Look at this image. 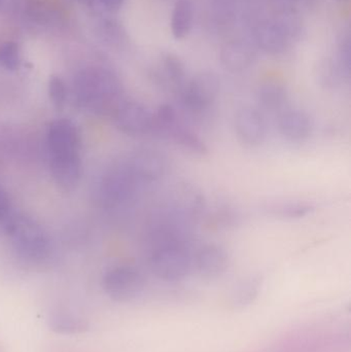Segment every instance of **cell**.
Wrapping results in <instances>:
<instances>
[{"mask_svg": "<svg viewBox=\"0 0 351 352\" xmlns=\"http://www.w3.org/2000/svg\"><path fill=\"white\" fill-rule=\"evenodd\" d=\"M256 54L251 45L242 41H230L220 50V58L223 66L232 72H241L251 67Z\"/></svg>", "mask_w": 351, "mask_h": 352, "instance_id": "obj_13", "label": "cell"}, {"mask_svg": "<svg viewBox=\"0 0 351 352\" xmlns=\"http://www.w3.org/2000/svg\"><path fill=\"white\" fill-rule=\"evenodd\" d=\"M152 133L171 140L183 152L195 157H204L208 148L204 140L181 121L174 107L160 105L154 111Z\"/></svg>", "mask_w": 351, "mask_h": 352, "instance_id": "obj_1", "label": "cell"}, {"mask_svg": "<svg viewBox=\"0 0 351 352\" xmlns=\"http://www.w3.org/2000/svg\"><path fill=\"white\" fill-rule=\"evenodd\" d=\"M275 22L286 32L288 38L300 33L301 21L295 12H282Z\"/></svg>", "mask_w": 351, "mask_h": 352, "instance_id": "obj_24", "label": "cell"}, {"mask_svg": "<svg viewBox=\"0 0 351 352\" xmlns=\"http://www.w3.org/2000/svg\"><path fill=\"white\" fill-rule=\"evenodd\" d=\"M168 159L155 150H144L132 159L129 170L137 182H156L162 179L168 171Z\"/></svg>", "mask_w": 351, "mask_h": 352, "instance_id": "obj_9", "label": "cell"}, {"mask_svg": "<svg viewBox=\"0 0 351 352\" xmlns=\"http://www.w3.org/2000/svg\"><path fill=\"white\" fill-rule=\"evenodd\" d=\"M257 100L263 111L280 113L288 109V91L278 82H266L258 90Z\"/></svg>", "mask_w": 351, "mask_h": 352, "instance_id": "obj_15", "label": "cell"}, {"mask_svg": "<svg viewBox=\"0 0 351 352\" xmlns=\"http://www.w3.org/2000/svg\"><path fill=\"white\" fill-rule=\"evenodd\" d=\"M161 64H162V76L165 82L177 92H181L187 82L183 62L174 54L166 53L162 56Z\"/></svg>", "mask_w": 351, "mask_h": 352, "instance_id": "obj_18", "label": "cell"}, {"mask_svg": "<svg viewBox=\"0 0 351 352\" xmlns=\"http://www.w3.org/2000/svg\"><path fill=\"white\" fill-rule=\"evenodd\" d=\"M262 279L260 276L251 275L242 279L235 287L232 296L233 304L236 307H245L257 299L261 289Z\"/></svg>", "mask_w": 351, "mask_h": 352, "instance_id": "obj_20", "label": "cell"}, {"mask_svg": "<svg viewBox=\"0 0 351 352\" xmlns=\"http://www.w3.org/2000/svg\"><path fill=\"white\" fill-rule=\"evenodd\" d=\"M80 142V133L73 122L61 119L49 124L47 144L52 156L78 154Z\"/></svg>", "mask_w": 351, "mask_h": 352, "instance_id": "obj_11", "label": "cell"}, {"mask_svg": "<svg viewBox=\"0 0 351 352\" xmlns=\"http://www.w3.org/2000/svg\"><path fill=\"white\" fill-rule=\"evenodd\" d=\"M278 129L280 136L291 144H303L310 138L313 121L303 109H286L278 113Z\"/></svg>", "mask_w": 351, "mask_h": 352, "instance_id": "obj_8", "label": "cell"}, {"mask_svg": "<svg viewBox=\"0 0 351 352\" xmlns=\"http://www.w3.org/2000/svg\"><path fill=\"white\" fill-rule=\"evenodd\" d=\"M220 90V78L214 72H198L179 92L183 109L192 117H205L214 109Z\"/></svg>", "mask_w": 351, "mask_h": 352, "instance_id": "obj_2", "label": "cell"}, {"mask_svg": "<svg viewBox=\"0 0 351 352\" xmlns=\"http://www.w3.org/2000/svg\"><path fill=\"white\" fill-rule=\"evenodd\" d=\"M317 80L323 88L335 90L343 82L344 78L348 76L341 64L335 63L328 59L321 62L317 68Z\"/></svg>", "mask_w": 351, "mask_h": 352, "instance_id": "obj_19", "label": "cell"}, {"mask_svg": "<svg viewBox=\"0 0 351 352\" xmlns=\"http://www.w3.org/2000/svg\"><path fill=\"white\" fill-rule=\"evenodd\" d=\"M53 328L60 332H76L84 329V322L71 314H59L52 320Z\"/></svg>", "mask_w": 351, "mask_h": 352, "instance_id": "obj_23", "label": "cell"}, {"mask_svg": "<svg viewBox=\"0 0 351 352\" xmlns=\"http://www.w3.org/2000/svg\"><path fill=\"white\" fill-rule=\"evenodd\" d=\"M194 6L191 0H177L173 8L171 30L177 39H183L189 35L193 26Z\"/></svg>", "mask_w": 351, "mask_h": 352, "instance_id": "obj_16", "label": "cell"}, {"mask_svg": "<svg viewBox=\"0 0 351 352\" xmlns=\"http://www.w3.org/2000/svg\"><path fill=\"white\" fill-rule=\"evenodd\" d=\"M8 231L14 248L24 260L39 263L47 258L49 254L47 236L34 221L25 217L14 219L8 225Z\"/></svg>", "mask_w": 351, "mask_h": 352, "instance_id": "obj_4", "label": "cell"}, {"mask_svg": "<svg viewBox=\"0 0 351 352\" xmlns=\"http://www.w3.org/2000/svg\"><path fill=\"white\" fill-rule=\"evenodd\" d=\"M10 199L6 196L5 192L0 190V221L8 215V211H10Z\"/></svg>", "mask_w": 351, "mask_h": 352, "instance_id": "obj_25", "label": "cell"}, {"mask_svg": "<svg viewBox=\"0 0 351 352\" xmlns=\"http://www.w3.org/2000/svg\"><path fill=\"white\" fill-rule=\"evenodd\" d=\"M146 278L135 267L119 266L107 271L103 289L113 301L127 303L137 299L146 289Z\"/></svg>", "mask_w": 351, "mask_h": 352, "instance_id": "obj_5", "label": "cell"}, {"mask_svg": "<svg viewBox=\"0 0 351 352\" xmlns=\"http://www.w3.org/2000/svg\"><path fill=\"white\" fill-rule=\"evenodd\" d=\"M234 129L237 138L245 148H260L267 138V122L263 113L255 107H242L236 111Z\"/></svg>", "mask_w": 351, "mask_h": 352, "instance_id": "obj_7", "label": "cell"}, {"mask_svg": "<svg viewBox=\"0 0 351 352\" xmlns=\"http://www.w3.org/2000/svg\"><path fill=\"white\" fill-rule=\"evenodd\" d=\"M49 95L56 109H63L66 101V87L60 76H53L49 78Z\"/></svg>", "mask_w": 351, "mask_h": 352, "instance_id": "obj_22", "label": "cell"}, {"mask_svg": "<svg viewBox=\"0 0 351 352\" xmlns=\"http://www.w3.org/2000/svg\"><path fill=\"white\" fill-rule=\"evenodd\" d=\"M228 252L218 244L201 246L193 256V268L205 279H216L228 270Z\"/></svg>", "mask_w": 351, "mask_h": 352, "instance_id": "obj_10", "label": "cell"}, {"mask_svg": "<svg viewBox=\"0 0 351 352\" xmlns=\"http://www.w3.org/2000/svg\"><path fill=\"white\" fill-rule=\"evenodd\" d=\"M2 1H3V0H0V4L2 3Z\"/></svg>", "mask_w": 351, "mask_h": 352, "instance_id": "obj_27", "label": "cell"}, {"mask_svg": "<svg viewBox=\"0 0 351 352\" xmlns=\"http://www.w3.org/2000/svg\"><path fill=\"white\" fill-rule=\"evenodd\" d=\"M117 129L132 136L152 133L154 111L137 101H123L113 111Z\"/></svg>", "mask_w": 351, "mask_h": 352, "instance_id": "obj_6", "label": "cell"}, {"mask_svg": "<svg viewBox=\"0 0 351 352\" xmlns=\"http://www.w3.org/2000/svg\"><path fill=\"white\" fill-rule=\"evenodd\" d=\"M102 2L103 6L111 10V12H117L121 8L122 4H123L124 0H100Z\"/></svg>", "mask_w": 351, "mask_h": 352, "instance_id": "obj_26", "label": "cell"}, {"mask_svg": "<svg viewBox=\"0 0 351 352\" xmlns=\"http://www.w3.org/2000/svg\"><path fill=\"white\" fill-rule=\"evenodd\" d=\"M270 215L284 219H300L308 217L315 210V206L306 201L286 200L273 202L265 207Z\"/></svg>", "mask_w": 351, "mask_h": 352, "instance_id": "obj_17", "label": "cell"}, {"mask_svg": "<svg viewBox=\"0 0 351 352\" xmlns=\"http://www.w3.org/2000/svg\"><path fill=\"white\" fill-rule=\"evenodd\" d=\"M152 272L161 280H183L193 269V256L183 243L159 244L150 258Z\"/></svg>", "mask_w": 351, "mask_h": 352, "instance_id": "obj_3", "label": "cell"}, {"mask_svg": "<svg viewBox=\"0 0 351 352\" xmlns=\"http://www.w3.org/2000/svg\"><path fill=\"white\" fill-rule=\"evenodd\" d=\"M51 173L60 188L64 190H73L82 175L80 154L52 156Z\"/></svg>", "mask_w": 351, "mask_h": 352, "instance_id": "obj_12", "label": "cell"}, {"mask_svg": "<svg viewBox=\"0 0 351 352\" xmlns=\"http://www.w3.org/2000/svg\"><path fill=\"white\" fill-rule=\"evenodd\" d=\"M257 41L259 47L266 53L280 55L286 51L288 45V35L274 22L263 23L257 29Z\"/></svg>", "mask_w": 351, "mask_h": 352, "instance_id": "obj_14", "label": "cell"}, {"mask_svg": "<svg viewBox=\"0 0 351 352\" xmlns=\"http://www.w3.org/2000/svg\"><path fill=\"white\" fill-rule=\"evenodd\" d=\"M0 64L10 72L18 69L20 65V52L16 43L8 41L0 47Z\"/></svg>", "mask_w": 351, "mask_h": 352, "instance_id": "obj_21", "label": "cell"}]
</instances>
